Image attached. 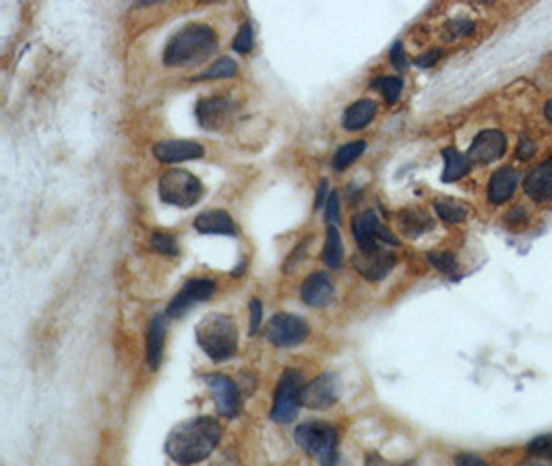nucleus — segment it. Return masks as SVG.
<instances>
[{
	"instance_id": "nucleus-1",
	"label": "nucleus",
	"mask_w": 552,
	"mask_h": 466,
	"mask_svg": "<svg viewBox=\"0 0 552 466\" xmlns=\"http://www.w3.org/2000/svg\"><path fill=\"white\" fill-rule=\"evenodd\" d=\"M222 439L220 423L212 417H199L174 428L166 439V454L174 462L195 464L205 461Z\"/></svg>"
},
{
	"instance_id": "nucleus-2",
	"label": "nucleus",
	"mask_w": 552,
	"mask_h": 466,
	"mask_svg": "<svg viewBox=\"0 0 552 466\" xmlns=\"http://www.w3.org/2000/svg\"><path fill=\"white\" fill-rule=\"evenodd\" d=\"M218 50V36L212 28L201 23L187 25L180 30L163 50V64L172 69L180 67H197L203 64L207 58L213 56Z\"/></svg>"
},
{
	"instance_id": "nucleus-3",
	"label": "nucleus",
	"mask_w": 552,
	"mask_h": 466,
	"mask_svg": "<svg viewBox=\"0 0 552 466\" xmlns=\"http://www.w3.org/2000/svg\"><path fill=\"white\" fill-rule=\"evenodd\" d=\"M197 343L213 360H228L238 349V330L228 315L209 313L197 324Z\"/></svg>"
},
{
	"instance_id": "nucleus-4",
	"label": "nucleus",
	"mask_w": 552,
	"mask_h": 466,
	"mask_svg": "<svg viewBox=\"0 0 552 466\" xmlns=\"http://www.w3.org/2000/svg\"><path fill=\"white\" fill-rule=\"evenodd\" d=\"M294 442L321 464L338 461V431L327 423H305L294 431Z\"/></svg>"
},
{
	"instance_id": "nucleus-5",
	"label": "nucleus",
	"mask_w": 552,
	"mask_h": 466,
	"mask_svg": "<svg viewBox=\"0 0 552 466\" xmlns=\"http://www.w3.org/2000/svg\"><path fill=\"white\" fill-rule=\"evenodd\" d=\"M203 195V185L188 170H168L160 179V197L163 203L176 208H193Z\"/></svg>"
},
{
	"instance_id": "nucleus-6",
	"label": "nucleus",
	"mask_w": 552,
	"mask_h": 466,
	"mask_svg": "<svg viewBox=\"0 0 552 466\" xmlns=\"http://www.w3.org/2000/svg\"><path fill=\"white\" fill-rule=\"evenodd\" d=\"M302 392H305V384H302V376L298 371L286 369L281 373L272 406V419L275 423L294 421L302 406Z\"/></svg>"
},
{
	"instance_id": "nucleus-7",
	"label": "nucleus",
	"mask_w": 552,
	"mask_h": 466,
	"mask_svg": "<svg viewBox=\"0 0 552 466\" xmlns=\"http://www.w3.org/2000/svg\"><path fill=\"white\" fill-rule=\"evenodd\" d=\"M306 336L308 326L290 313L273 315L265 326V338L278 349H290V346L305 343Z\"/></svg>"
},
{
	"instance_id": "nucleus-8",
	"label": "nucleus",
	"mask_w": 552,
	"mask_h": 466,
	"mask_svg": "<svg viewBox=\"0 0 552 466\" xmlns=\"http://www.w3.org/2000/svg\"><path fill=\"white\" fill-rule=\"evenodd\" d=\"M352 233L360 251H377V249L383 247L379 245V241L387 242V245H397V239H393L389 231H387L385 226H381V222L372 212L358 214L356 218L352 220Z\"/></svg>"
},
{
	"instance_id": "nucleus-9",
	"label": "nucleus",
	"mask_w": 552,
	"mask_h": 466,
	"mask_svg": "<svg viewBox=\"0 0 552 466\" xmlns=\"http://www.w3.org/2000/svg\"><path fill=\"white\" fill-rule=\"evenodd\" d=\"M203 382L207 384L209 390H212L220 415L228 417V419L238 417L240 392H238V386H236L232 379L226 376H220V373H209V376H203Z\"/></svg>"
},
{
	"instance_id": "nucleus-10",
	"label": "nucleus",
	"mask_w": 552,
	"mask_h": 466,
	"mask_svg": "<svg viewBox=\"0 0 552 466\" xmlns=\"http://www.w3.org/2000/svg\"><path fill=\"white\" fill-rule=\"evenodd\" d=\"M339 388H338V376L333 373H323L311 384L305 386L302 392V406L311 411H325L338 402Z\"/></svg>"
},
{
	"instance_id": "nucleus-11",
	"label": "nucleus",
	"mask_w": 552,
	"mask_h": 466,
	"mask_svg": "<svg viewBox=\"0 0 552 466\" xmlns=\"http://www.w3.org/2000/svg\"><path fill=\"white\" fill-rule=\"evenodd\" d=\"M215 292V282L207 280V278H195L188 280L187 284L182 286V291L176 294L172 299V303H170L166 315L168 318H182L184 313H187L190 307L197 303H203V301H207L212 294Z\"/></svg>"
},
{
	"instance_id": "nucleus-12",
	"label": "nucleus",
	"mask_w": 552,
	"mask_h": 466,
	"mask_svg": "<svg viewBox=\"0 0 552 466\" xmlns=\"http://www.w3.org/2000/svg\"><path fill=\"white\" fill-rule=\"evenodd\" d=\"M505 148H507V140H505L501 131L489 129L476 135V140L470 146L468 157L472 164H490L505 154Z\"/></svg>"
},
{
	"instance_id": "nucleus-13",
	"label": "nucleus",
	"mask_w": 552,
	"mask_h": 466,
	"mask_svg": "<svg viewBox=\"0 0 552 466\" xmlns=\"http://www.w3.org/2000/svg\"><path fill=\"white\" fill-rule=\"evenodd\" d=\"M354 266H356L360 275H364L366 280L379 282L393 270L396 258H393V253L385 251V249L381 247L377 251H360L356 259H354Z\"/></svg>"
},
{
	"instance_id": "nucleus-14",
	"label": "nucleus",
	"mask_w": 552,
	"mask_h": 466,
	"mask_svg": "<svg viewBox=\"0 0 552 466\" xmlns=\"http://www.w3.org/2000/svg\"><path fill=\"white\" fill-rule=\"evenodd\" d=\"M335 299V286L333 280L330 278V274L317 272L311 274L302 284V301L308 307H314V309H321V307H327Z\"/></svg>"
},
{
	"instance_id": "nucleus-15",
	"label": "nucleus",
	"mask_w": 552,
	"mask_h": 466,
	"mask_svg": "<svg viewBox=\"0 0 552 466\" xmlns=\"http://www.w3.org/2000/svg\"><path fill=\"white\" fill-rule=\"evenodd\" d=\"M232 116V104L222 100V97H205L197 104V121L203 129L218 131Z\"/></svg>"
},
{
	"instance_id": "nucleus-16",
	"label": "nucleus",
	"mask_w": 552,
	"mask_h": 466,
	"mask_svg": "<svg viewBox=\"0 0 552 466\" xmlns=\"http://www.w3.org/2000/svg\"><path fill=\"white\" fill-rule=\"evenodd\" d=\"M203 154V146L195 141L187 140H170L162 141L154 148V156L157 160L163 164H176V162H187V160H197Z\"/></svg>"
},
{
	"instance_id": "nucleus-17",
	"label": "nucleus",
	"mask_w": 552,
	"mask_h": 466,
	"mask_svg": "<svg viewBox=\"0 0 552 466\" xmlns=\"http://www.w3.org/2000/svg\"><path fill=\"white\" fill-rule=\"evenodd\" d=\"M523 189H525V195L538 203L550 199L552 197V157L547 162H542L540 166L534 168L528 176H525Z\"/></svg>"
},
{
	"instance_id": "nucleus-18",
	"label": "nucleus",
	"mask_w": 552,
	"mask_h": 466,
	"mask_svg": "<svg viewBox=\"0 0 552 466\" xmlns=\"http://www.w3.org/2000/svg\"><path fill=\"white\" fill-rule=\"evenodd\" d=\"M163 343H166V315L157 313L149 321L147 327V367L149 369H160L163 357Z\"/></svg>"
},
{
	"instance_id": "nucleus-19",
	"label": "nucleus",
	"mask_w": 552,
	"mask_h": 466,
	"mask_svg": "<svg viewBox=\"0 0 552 466\" xmlns=\"http://www.w3.org/2000/svg\"><path fill=\"white\" fill-rule=\"evenodd\" d=\"M195 231L201 234H236V225L234 220L230 218L228 212L223 209H212V212H203L195 218L193 222Z\"/></svg>"
},
{
	"instance_id": "nucleus-20",
	"label": "nucleus",
	"mask_w": 552,
	"mask_h": 466,
	"mask_svg": "<svg viewBox=\"0 0 552 466\" xmlns=\"http://www.w3.org/2000/svg\"><path fill=\"white\" fill-rule=\"evenodd\" d=\"M517 182H519V176L514 168L511 166L498 168L497 173L490 176V182H489L490 203L498 206V203H505L507 199H511L517 189Z\"/></svg>"
},
{
	"instance_id": "nucleus-21",
	"label": "nucleus",
	"mask_w": 552,
	"mask_h": 466,
	"mask_svg": "<svg viewBox=\"0 0 552 466\" xmlns=\"http://www.w3.org/2000/svg\"><path fill=\"white\" fill-rule=\"evenodd\" d=\"M374 116H377V104L372 100H358L346 110L341 124H344V129L347 131H360L368 127Z\"/></svg>"
},
{
	"instance_id": "nucleus-22",
	"label": "nucleus",
	"mask_w": 552,
	"mask_h": 466,
	"mask_svg": "<svg viewBox=\"0 0 552 466\" xmlns=\"http://www.w3.org/2000/svg\"><path fill=\"white\" fill-rule=\"evenodd\" d=\"M443 160H445V170H443L445 182H456L470 173L472 166L470 157L456 152L453 148L443 149Z\"/></svg>"
},
{
	"instance_id": "nucleus-23",
	"label": "nucleus",
	"mask_w": 552,
	"mask_h": 466,
	"mask_svg": "<svg viewBox=\"0 0 552 466\" xmlns=\"http://www.w3.org/2000/svg\"><path fill=\"white\" fill-rule=\"evenodd\" d=\"M323 261L331 267V270H338V267H341V261H344V242H341L339 231L335 228V225H330V231H327Z\"/></svg>"
},
{
	"instance_id": "nucleus-24",
	"label": "nucleus",
	"mask_w": 552,
	"mask_h": 466,
	"mask_svg": "<svg viewBox=\"0 0 552 466\" xmlns=\"http://www.w3.org/2000/svg\"><path fill=\"white\" fill-rule=\"evenodd\" d=\"M364 149H366V143L364 141H352V143H346V146H341L339 149H338V154H335V157H333V168L335 170H346V168H350L354 162L358 160L360 156L364 154Z\"/></svg>"
},
{
	"instance_id": "nucleus-25",
	"label": "nucleus",
	"mask_w": 552,
	"mask_h": 466,
	"mask_svg": "<svg viewBox=\"0 0 552 466\" xmlns=\"http://www.w3.org/2000/svg\"><path fill=\"white\" fill-rule=\"evenodd\" d=\"M437 214L441 216V220L449 222V225H457V222H464L468 218V209H465L462 203L445 199V201H437L435 203Z\"/></svg>"
},
{
	"instance_id": "nucleus-26",
	"label": "nucleus",
	"mask_w": 552,
	"mask_h": 466,
	"mask_svg": "<svg viewBox=\"0 0 552 466\" xmlns=\"http://www.w3.org/2000/svg\"><path fill=\"white\" fill-rule=\"evenodd\" d=\"M372 88L379 89L381 94L385 96L387 104H396L399 100V96H402L404 83L399 77H381V79H374Z\"/></svg>"
},
{
	"instance_id": "nucleus-27",
	"label": "nucleus",
	"mask_w": 552,
	"mask_h": 466,
	"mask_svg": "<svg viewBox=\"0 0 552 466\" xmlns=\"http://www.w3.org/2000/svg\"><path fill=\"white\" fill-rule=\"evenodd\" d=\"M236 75V63L232 58H220V61H215V64H212L205 73H201L197 77V81H203V79H228Z\"/></svg>"
},
{
	"instance_id": "nucleus-28",
	"label": "nucleus",
	"mask_w": 552,
	"mask_h": 466,
	"mask_svg": "<svg viewBox=\"0 0 552 466\" xmlns=\"http://www.w3.org/2000/svg\"><path fill=\"white\" fill-rule=\"evenodd\" d=\"M431 226H432V222L426 218L424 214H412V216H406V218H404V231H406L407 236L422 234L424 231H429Z\"/></svg>"
},
{
	"instance_id": "nucleus-29",
	"label": "nucleus",
	"mask_w": 552,
	"mask_h": 466,
	"mask_svg": "<svg viewBox=\"0 0 552 466\" xmlns=\"http://www.w3.org/2000/svg\"><path fill=\"white\" fill-rule=\"evenodd\" d=\"M151 245H154L157 253L179 255V242L170 233H155L154 239H151Z\"/></svg>"
},
{
	"instance_id": "nucleus-30",
	"label": "nucleus",
	"mask_w": 552,
	"mask_h": 466,
	"mask_svg": "<svg viewBox=\"0 0 552 466\" xmlns=\"http://www.w3.org/2000/svg\"><path fill=\"white\" fill-rule=\"evenodd\" d=\"M234 50L240 52V55H247V52L253 50V28L248 23L238 30V36L234 39Z\"/></svg>"
},
{
	"instance_id": "nucleus-31",
	"label": "nucleus",
	"mask_w": 552,
	"mask_h": 466,
	"mask_svg": "<svg viewBox=\"0 0 552 466\" xmlns=\"http://www.w3.org/2000/svg\"><path fill=\"white\" fill-rule=\"evenodd\" d=\"M530 454H534L538 458H552V437L550 436H542L536 437L534 442L528 445Z\"/></svg>"
},
{
	"instance_id": "nucleus-32",
	"label": "nucleus",
	"mask_w": 552,
	"mask_h": 466,
	"mask_svg": "<svg viewBox=\"0 0 552 466\" xmlns=\"http://www.w3.org/2000/svg\"><path fill=\"white\" fill-rule=\"evenodd\" d=\"M447 31H449V38H462V36H468L474 31V23L468 21V19H456V21L449 23V28H447Z\"/></svg>"
},
{
	"instance_id": "nucleus-33",
	"label": "nucleus",
	"mask_w": 552,
	"mask_h": 466,
	"mask_svg": "<svg viewBox=\"0 0 552 466\" xmlns=\"http://www.w3.org/2000/svg\"><path fill=\"white\" fill-rule=\"evenodd\" d=\"M429 261L432 266L437 267V270H441L445 274H451L453 270H456V259L451 258L449 253H437V255H431Z\"/></svg>"
},
{
	"instance_id": "nucleus-34",
	"label": "nucleus",
	"mask_w": 552,
	"mask_h": 466,
	"mask_svg": "<svg viewBox=\"0 0 552 466\" xmlns=\"http://www.w3.org/2000/svg\"><path fill=\"white\" fill-rule=\"evenodd\" d=\"M339 222V195L330 193L327 197V225H338Z\"/></svg>"
},
{
	"instance_id": "nucleus-35",
	"label": "nucleus",
	"mask_w": 552,
	"mask_h": 466,
	"mask_svg": "<svg viewBox=\"0 0 552 466\" xmlns=\"http://www.w3.org/2000/svg\"><path fill=\"white\" fill-rule=\"evenodd\" d=\"M263 321V307L259 303V299H253L251 303V334H257Z\"/></svg>"
},
{
	"instance_id": "nucleus-36",
	"label": "nucleus",
	"mask_w": 552,
	"mask_h": 466,
	"mask_svg": "<svg viewBox=\"0 0 552 466\" xmlns=\"http://www.w3.org/2000/svg\"><path fill=\"white\" fill-rule=\"evenodd\" d=\"M534 154H536V143L530 141L528 137H523L522 143L517 146V157L519 160H530Z\"/></svg>"
},
{
	"instance_id": "nucleus-37",
	"label": "nucleus",
	"mask_w": 552,
	"mask_h": 466,
	"mask_svg": "<svg viewBox=\"0 0 552 466\" xmlns=\"http://www.w3.org/2000/svg\"><path fill=\"white\" fill-rule=\"evenodd\" d=\"M391 63L396 64V69L404 71L407 67V61H406V55H404V46L402 44H393L391 48Z\"/></svg>"
},
{
	"instance_id": "nucleus-38",
	"label": "nucleus",
	"mask_w": 552,
	"mask_h": 466,
	"mask_svg": "<svg viewBox=\"0 0 552 466\" xmlns=\"http://www.w3.org/2000/svg\"><path fill=\"white\" fill-rule=\"evenodd\" d=\"M439 58H441V50H432V52H426V55H422V56H418L416 64L422 69H429L439 61Z\"/></svg>"
},
{
	"instance_id": "nucleus-39",
	"label": "nucleus",
	"mask_w": 552,
	"mask_h": 466,
	"mask_svg": "<svg viewBox=\"0 0 552 466\" xmlns=\"http://www.w3.org/2000/svg\"><path fill=\"white\" fill-rule=\"evenodd\" d=\"M327 197H330V193H327V181H321V187L317 191V199H314V209H319L321 206H323Z\"/></svg>"
},
{
	"instance_id": "nucleus-40",
	"label": "nucleus",
	"mask_w": 552,
	"mask_h": 466,
	"mask_svg": "<svg viewBox=\"0 0 552 466\" xmlns=\"http://www.w3.org/2000/svg\"><path fill=\"white\" fill-rule=\"evenodd\" d=\"M457 464H472V466H478V464H484V461H482V458H478V456H468V454H464V456H457Z\"/></svg>"
},
{
	"instance_id": "nucleus-41",
	"label": "nucleus",
	"mask_w": 552,
	"mask_h": 466,
	"mask_svg": "<svg viewBox=\"0 0 552 466\" xmlns=\"http://www.w3.org/2000/svg\"><path fill=\"white\" fill-rule=\"evenodd\" d=\"M544 116H547V121L552 124V100L547 102V106H544Z\"/></svg>"
},
{
	"instance_id": "nucleus-42",
	"label": "nucleus",
	"mask_w": 552,
	"mask_h": 466,
	"mask_svg": "<svg viewBox=\"0 0 552 466\" xmlns=\"http://www.w3.org/2000/svg\"><path fill=\"white\" fill-rule=\"evenodd\" d=\"M201 3H205V4H209V3H220V0H201Z\"/></svg>"
}]
</instances>
